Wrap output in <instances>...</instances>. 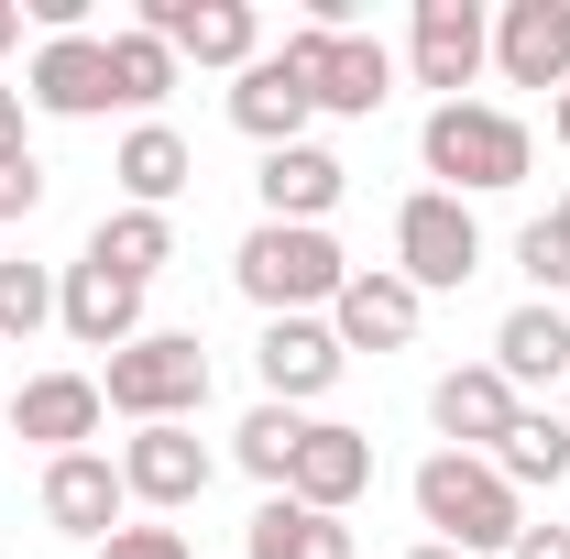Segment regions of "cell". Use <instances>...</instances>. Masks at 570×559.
Segmentation results:
<instances>
[{"instance_id":"obj_27","label":"cell","mask_w":570,"mask_h":559,"mask_svg":"<svg viewBox=\"0 0 570 559\" xmlns=\"http://www.w3.org/2000/svg\"><path fill=\"white\" fill-rule=\"evenodd\" d=\"M296 439H307V418H296V406H253L230 450H242V472H253V483H275V493H285V472H296Z\"/></svg>"},{"instance_id":"obj_31","label":"cell","mask_w":570,"mask_h":559,"mask_svg":"<svg viewBox=\"0 0 570 559\" xmlns=\"http://www.w3.org/2000/svg\"><path fill=\"white\" fill-rule=\"evenodd\" d=\"M99 559H187V527H110Z\"/></svg>"},{"instance_id":"obj_15","label":"cell","mask_w":570,"mask_h":559,"mask_svg":"<svg viewBox=\"0 0 570 559\" xmlns=\"http://www.w3.org/2000/svg\"><path fill=\"white\" fill-rule=\"evenodd\" d=\"M417 318H428V296L395 264H373V275L341 285V307H330V330H341V351H406L417 341Z\"/></svg>"},{"instance_id":"obj_26","label":"cell","mask_w":570,"mask_h":559,"mask_svg":"<svg viewBox=\"0 0 570 559\" xmlns=\"http://www.w3.org/2000/svg\"><path fill=\"white\" fill-rule=\"evenodd\" d=\"M110 99H121V110L176 99V45H154L142 22H121V33H110Z\"/></svg>"},{"instance_id":"obj_19","label":"cell","mask_w":570,"mask_h":559,"mask_svg":"<svg viewBox=\"0 0 570 559\" xmlns=\"http://www.w3.org/2000/svg\"><path fill=\"white\" fill-rule=\"evenodd\" d=\"M264 219H296V231H318V219L341 209V187H352V165L330 154V143H285V154H264Z\"/></svg>"},{"instance_id":"obj_14","label":"cell","mask_w":570,"mask_h":559,"mask_svg":"<svg viewBox=\"0 0 570 559\" xmlns=\"http://www.w3.org/2000/svg\"><path fill=\"white\" fill-rule=\"evenodd\" d=\"M307 110H318V99H307V67H296V56H253V67H242V88H230V133H253L264 143V154H285V143H307Z\"/></svg>"},{"instance_id":"obj_2","label":"cell","mask_w":570,"mask_h":559,"mask_svg":"<svg viewBox=\"0 0 570 559\" xmlns=\"http://www.w3.org/2000/svg\"><path fill=\"white\" fill-rule=\"evenodd\" d=\"M417 516L439 527V549L483 559V549H515V527H527V493L504 483L483 450H428V461H417Z\"/></svg>"},{"instance_id":"obj_13","label":"cell","mask_w":570,"mask_h":559,"mask_svg":"<svg viewBox=\"0 0 570 559\" xmlns=\"http://www.w3.org/2000/svg\"><path fill=\"white\" fill-rule=\"evenodd\" d=\"M56 318H67V341H77V351H132V341H142V285L77 253L67 285H56Z\"/></svg>"},{"instance_id":"obj_17","label":"cell","mask_w":570,"mask_h":559,"mask_svg":"<svg viewBox=\"0 0 570 559\" xmlns=\"http://www.w3.org/2000/svg\"><path fill=\"white\" fill-rule=\"evenodd\" d=\"M362 483H373V439H362V428H341V418H307L285 493H296V504H318V516H341Z\"/></svg>"},{"instance_id":"obj_6","label":"cell","mask_w":570,"mask_h":559,"mask_svg":"<svg viewBox=\"0 0 570 559\" xmlns=\"http://www.w3.org/2000/svg\"><path fill=\"white\" fill-rule=\"evenodd\" d=\"M285 56L307 67V99H318V110H341V121H373V110L395 99V56H384L373 33H318V22H296V33H285Z\"/></svg>"},{"instance_id":"obj_3","label":"cell","mask_w":570,"mask_h":559,"mask_svg":"<svg viewBox=\"0 0 570 559\" xmlns=\"http://www.w3.org/2000/svg\"><path fill=\"white\" fill-rule=\"evenodd\" d=\"M230 275H242V296H253L264 318H307V307H341V285H352V253H341L330 231L253 219V242L230 253Z\"/></svg>"},{"instance_id":"obj_23","label":"cell","mask_w":570,"mask_h":559,"mask_svg":"<svg viewBox=\"0 0 570 559\" xmlns=\"http://www.w3.org/2000/svg\"><path fill=\"white\" fill-rule=\"evenodd\" d=\"M110 176H121V198L132 209H165L187 176H198V154L165 133V121H142V133H121V154H110Z\"/></svg>"},{"instance_id":"obj_25","label":"cell","mask_w":570,"mask_h":559,"mask_svg":"<svg viewBox=\"0 0 570 559\" xmlns=\"http://www.w3.org/2000/svg\"><path fill=\"white\" fill-rule=\"evenodd\" d=\"M483 461H494L515 493H549V483L570 472V418H538V406H515V428H504Z\"/></svg>"},{"instance_id":"obj_1","label":"cell","mask_w":570,"mask_h":559,"mask_svg":"<svg viewBox=\"0 0 570 559\" xmlns=\"http://www.w3.org/2000/svg\"><path fill=\"white\" fill-rule=\"evenodd\" d=\"M417 154H428V176H439L450 198H504V187H527V165H538L527 121L494 110V99H439Z\"/></svg>"},{"instance_id":"obj_38","label":"cell","mask_w":570,"mask_h":559,"mask_svg":"<svg viewBox=\"0 0 570 559\" xmlns=\"http://www.w3.org/2000/svg\"><path fill=\"white\" fill-rule=\"evenodd\" d=\"M560 418H570V384H560Z\"/></svg>"},{"instance_id":"obj_5","label":"cell","mask_w":570,"mask_h":559,"mask_svg":"<svg viewBox=\"0 0 570 559\" xmlns=\"http://www.w3.org/2000/svg\"><path fill=\"white\" fill-rule=\"evenodd\" d=\"M395 275L417 285V296H439V285H472V275H483V219H472V198H450V187H417V198L395 209Z\"/></svg>"},{"instance_id":"obj_7","label":"cell","mask_w":570,"mask_h":559,"mask_svg":"<svg viewBox=\"0 0 570 559\" xmlns=\"http://www.w3.org/2000/svg\"><path fill=\"white\" fill-rule=\"evenodd\" d=\"M142 33H154V45H176V67H230V77L264 56L253 0H142Z\"/></svg>"},{"instance_id":"obj_24","label":"cell","mask_w":570,"mask_h":559,"mask_svg":"<svg viewBox=\"0 0 570 559\" xmlns=\"http://www.w3.org/2000/svg\"><path fill=\"white\" fill-rule=\"evenodd\" d=\"M88 264H110V275L154 285L165 264H176V219H165V209H110L99 231H88Z\"/></svg>"},{"instance_id":"obj_21","label":"cell","mask_w":570,"mask_h":559,"mask_svg":"<svg viewBox=\"0 0 570 559\" xmlns=\"http://www.w3.org/2000/svg\"><path fill=\"white\" fill-rule=\"evenodd\" d=\"M494 373L504 384H570V318L549 307V296H527V307L494 330Z\"/></svg>"},{"instance_id":"obj_8","label":"cell","mask_w":570,"mask_h":559,"mask_svg":"<svg viewBox=\"0 0 570 559\" xmlns=\"http://www.w3.org/2000/svg\"><path fill=\"white\" fill-rule=\"evenodd\" d=\"M22 99L56 110V121H99V110H121V99H110V33H45Z\"/></svg>"},{"instance_id":"obj_30","label":"cell","mask_w":570,"mask_h":559,"mask_svg":"<svg viewBox=\"0 0 570 559\" xmlns=\"http://www.w3.org/2000/svg\"><path fill=\"white\" fill-rule=\"evenodd\" d=\"M33 209H45V165L22 143V154H0V219H33Z\"/></svg>"},{"instance_id":"obj_37","label":"cell","mask_w":570,"mask_h":559,"mask_svg":"<svg viewBox=\"0 0 570 559\" xmlns=\"http://www.w3.org/2000/svg\"><path fill=\"white\" fill-rule=\"evenodd\" d=\"M406 559H461V549H439V538H428V549H406Z\"/></svg>"},{"instance_id":"obj_18","label":"cell","mask_w":570,"mask_h":559,"mask_svg":"<svg viewBox=\"0 0 570 559\" xmlns=\"http://www.w3.org/2000/svg\"><path fill=\"white\" fill-rule=\"evenodd\" d=\"M494 67L515 88H570V0H504Z\"/></svg>"},{"instance_id":"obj_28","label":"cell","mask_w":570,"mask_h":559,"mask_svg":"<svg viewBox=\"0 0 570 559\" xmlns=\"http://www.w3.org/2000/svg\"><path fill=\"white\" fill-rule=\"evenodd\" d=\"M56 318V275L45 264H0V341H33Z\"/></svg>"},{"instance_id":"obj_36","label":"cell","mask_w":570,"mask_h":559,"mask_svg":"<svg viewBox=\"0 0 570 559\" xmlns=\"http://www.w3.org/2000/svg\"><path fill=\"white\" fill-rule=\"evenodd\" d=\"M549 231H560V242H570V198H560V209H549Z\"/></svg>"},{"instance_id":"obj_16","label":"cell","mask_w":570,"mask_h":559,"mask_svg":"<svg viewBox=\"0 0 570 559\" xmlns=\"http://www.w3.org/2000/svg\"><path fill=\"white\" fill-rule=\"evenodd\" d=\"M121 461H99V450H67V461H45V527H67V538H110L121 527Z\"/></svg>"},{"instance_id":"obj_22","label":"cell","mask_w":570,"mask_h":559,"mask_svg":"<svg viewBox=\"0 0 570 559\" xmlns=\"http://www.w3.org/2000/svg\"><path fill=\"white\" fill-rule=\"evenodd\" d=\"M242 559H352V527L318 516V504H296V493H275V504L242 527Z\"/></svg>"},{"instance_id":"obj_35","label":"cell","mask_w":570,"mask_h":559,"mask_svg":"<svg viewBox=\"0 0 570 559\" xmlns=\"http://www.w3.org/2000/svg\"><path fill=\"white\" fill-rule=\"evenodd\" d=\"M549 133H560V143H570V88H560V99H549Z\"/></svg>"},{"instance_id":"obj_20","label":"cell","mask_w":570,"mask_h":559,"mask_svg":"<svg viewBox=\"0 0 570 559\" xmlns=\"http://www.w3.org/2000/svg\"><path fill=\"white\" fill-rule=\"evenodd\" d=\"M428 418H439L450 450H494L504 428H515V384H504L494 362H461V373H439V384H428Z\"/></svg>"},{"instance_id":"obj_12","label":"cell","mask_w":570,"mask_h":559,"mask_svg":"<svg viewBox=\"0 0 570 559\" xmlns=\"http://www.w3.org/2000/svg\"><path fill=\"white\" fill-rule=\"evenodd\" d=\"M209 450H198V428H132V450H121V493L154 504V516H187L198 493H209Z\"/></svg>"},{"instance_id":"obj_33","label":"cell","mask_w":570,"mask_h":559,"mask_svg":"<svg viewBox=\"0 0 570 559\" xmlns=\"http://www.w3.org/2000/svg\"><path fill=\"white\" fill-rule=\"evenodd\" d=\"M0 154H22V88L0 77Z\"/></svg>"},{"instance_id":"obj_11","label":"cell","mask_w":570,"mask_h":559,"mask_svg":"<svg viewBox=\"0 0 570 559\" xmlns=\"http://www.w3.org/2000/svg\"><path fill=\"white\" fill-rule=\"evenodd\" d=\"M99 418H110L99 373H33V384L11 395V439H33L45 461H67V450H88V439H99Z\"/></svg>"},{"instance_id":"obj_9","label":"cell","mask_w":570,"mask_h":559,"mask_svg":"<svg viewBox=\"0 0 570 559\" xmlns=\"http://www.w3.org/2000/svg\"><path fill=\"white\" fill-rule=\"evenodd\" d=\"M483 56H494V22H483L472 0H417V33H406V67H417V88L461 99V88L483 77Z\"/></svg>"},{"instance_id":"obj_29","label":"cell","mask_w":570,"mask_h":559,"mask_svg":"<svg viewBox=\"0 0 570 559\" xmlns=\"http://www.w3.org/2000/svg\"><path fill=\"white\" fill-rule=\"evenodd\" d=\"M515 264H527V285H538L549 307H560V296H570V242H560V231H549V219H527V231H515Z\"/></svg>"},{"instance_id":"obj_32","label":"cell","mask_w":570,"mask_h":559,"mask_svg":"<svg viewBox=\"0 0 570 559\" xmlns=\"http://www.w3.org/2000/svg\"><path fill=\"white\" fill-rule=\"evenodd\" d=\"M504 559H570V527H515V549Z\"/></svg>"},{"instance_id":"obj_4","label":"cell","mask_w":570,"mask_h":559,"mask_svg":"<svg viewBox=\"0 0 570 559\" xmlns=\"http://www.w3.org/2000/svg\"><path fill=\"white\" fill-rule=\"evenodd\" d=\"M99 395H110L132 428H187L198 406H209V351H198V330H142L132 351H110Z\"/></svg>"},{"instance_id":"obj_10","label":"cell","mask_w":570,"mask_h":559,"mask_svg":"<svg viewBox=\"0 0 570 559\" xmlns=\"http://www.w3.org/2000/svg\"><path fill=\"white\" fill-rule=\"evenodd\" d=\"M341 330L330 318H264V351H253V373H264V406H307V395H330L341 384Z\"/></svg>"},{"instance_id":"obj_34","label":"cell","mask_w":570,"mask_h":559,"mask_svg":"<svg viewBox=\"0 0 570 559\" xmlns=\"http://www.w3.org/2000/svg\"><path fill=\"white\" fill-rule=\"evenodd\" d=\"M11 45H22V0H0V56H11Z\"/></svg>"}]
</instances>
